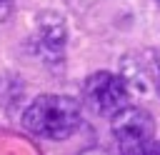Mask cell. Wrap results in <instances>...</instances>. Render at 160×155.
Here are the masks:
<instances>
[{
    "instance_id": "cell-1",
    "label": "cell",
    "mask_w": 160,
    "mask_h": 155,
    "mask_svg": "<svg viewBox=\"0 0 160 155\" xmlns=\"http://www.w3.org/2000/svg\"><path fill=\"white\" fill-rule=\"evenodd\" d=\"M80 115H82L80 100L70 95H40L25 108L22 125L35 138L65 140L78 130Z\"/></svg>"
},
{
    "instance_id": "cell-2",
    "label": "cell",
    "mask_w": 160,
    "mask_h": 155,
    "mask_svg": "<svg viewBox=\"0 0 160 155\" xmlns=\"http://www.w3.org/2000/svg\"><path fill=\"white\" fill-rule=\"evenodd\" d=\"M82 100H85V105L95 115L112 118L115 112H120L128 105L130 90H128V82L120 75L100 70V72H92L85 80V85H82Z\"/></svg>"
},
{
    "instance_id": "cell-3",
    "label": "cell",
    "mask_w": 160,
    "mask_h": 155,
    "mask_svg": "<svg viewBox=\"0 0 160 155\" xmlns=\"http://www.w3.org/2000/svg\"><path fill=\"white\" fill-rule=\"evenodd\" d=\"M110 120H112V135H115L122 155H138L140 150H145L152 142L155 122L148 110L125 105Z\"/></svg>"
},
{
    "instance_id": "cell-4",
    "label": "cell",
    "mask_w": 160,
    "mask_h": 155,
    "mask_svg": "<svg viewBox=\"0 0 160 155\" xmlns=\"http://www.w3.org/2000/svg\"><path fill=\"white\" fill-rule=\"evenodd\" d=\"M65 22L55 12H42L38 18V48L45 60H60L65 52Z\"/></svg>"
},
{
    "instance_id": "cell-5",
    "label": "cell",
    "mask_w": 160,
    "mask_h": 155,
    "mask_svg": "<svg viewBox=\"0 0 160 155\" xmlns=\"http://www.w3.org/2000/svg\"><path fill=\"white\" fill-rule=\"evenodd\" d=\"M10 12H12V0H0V22L8 20Z\"/></svg>"
},
{
    "instance_id": "cell-6",
    "label": "cell",
    "mask_w": 160,
    "mask_h": 155,
    "mask_svg": "<svg viewBox=\"0 0 160 155\" xmlns=\"http://www.w3.org/2000/svg\"><path fill=\"white\" fill-rule=\"evenodd\" d=\"M138 155H160V142H150L145 150H140Z\"/></svg>"
},
{
    "instance_id": "cell-7",
    "label": "cell",
    "mask_w": 160,
    "mask_h": 155,
    "mask_svg": "<svg viewBox=\"0 0 160 155\" xmlns=\"http://www.w3.org/2000/svg\"><path fill=\"white\" fill-rule=\"evenodd\" d=\"M158 90H160V75H158Z\"/></svg>"
}]
</instances>
